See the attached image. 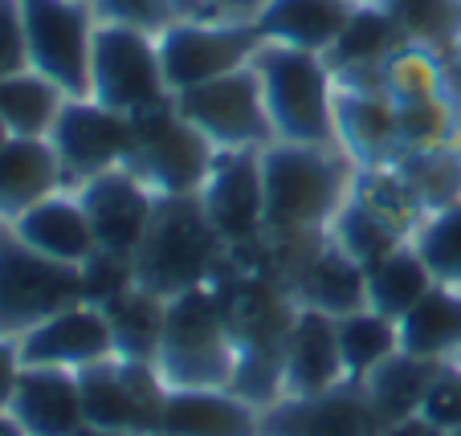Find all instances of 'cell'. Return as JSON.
<instances>
[{
	"label": "cell",
	"instance_id": "cell-16",
	"mask_svg": "<svg viewBox=\"0 0 461 436\" xmlns=\"http://www.w3.org/2000/svg\"><path fill=\"white\" fill-rule=\"evenodd\" d=\"M201 204L229 249L253 245L266 233V192H261V151H217Z\"/></svg>",
	"mask_w": 461,
	"mask_h": 436
},
{
	"label": "cell",
	"instance_id": "cell-46",
	"mask_svg": "<svg viewBox=\"0 0 461 436\" xmlns=\"http://www.w3.org/2000/svg\"><path fill=\"white\" fill-rule=\"evenodd\" d=\"M167 9H172V17L180 21V17H192V13H196V4H201V0H164Z\"/></svg>",
	"mask_w": 461,
	"mask_h": 436
},
{
	"label": "cell",
	"instance_id": "cell-1",
	"mask_svg": "<svg viewBox=\"0 0 461 436\" xmlns=\"http://www.w3.org/2000/svg\"><path fill=\"white\" fill-rule=\"evenodd\" d=\"M209 286L217 289L237 347L233 392L245 396L253 408H270L282 400V367H286L290 326L298 318V298L266 265L237 270L229 257Z\"/></svg>",
	"mask_w": 461,
	"mask_h": 436
},
{
	"label": "cell",
	"instance_id": "cell-39",
	"mask_svg": "<svg viewBox=\"0 0 461 436\" xmlns=\"http://www.w3.org/2000/svg\"><path fill=\"white\" fill-rule=\"evenodd\" d=\"M98 21H114V25H135V29H148V33H164L172 25V9L164 0H90Z\"/></svg>",
	"mask_w": 461,
	"mask_h": 436
},
{
	"label": "cell",
	"instance_id": "cell-8",
	"mask_svg": "<svg viewBox=\"0 0 461 436\" xmlns=\"http://www.w3.org/2000/svg\"><path fill=\"white\" fill-rule=\"evenodd\" d=\"M90 98L119 114H143L172 102L156 33L98 21L90 53Z\"/></svg>",
	"mask_w": 461,
	"mask_h": 436
},
{
	"label": "cell",
	"instance_id": "cell-23",
	"mask_svg": "<svg viewBox=\"0 0 461 436\" xmlns=\"http://www.w3.org/2000/svg\"><path fill=\"white\" fill-rule=\"evenodd\" d=\"M50 135H9L0 143V220H17L37 200L66 188Z\"/></svg>",
	"mask_w": 461,
	"mask_h": 436
},
{
	"label": "cell",
	"instance_id": "cell-11",
	"mask_svg": "<svg viewBox=\"0 0 461 436\" xmlns=\"http://www.w3.org/2000/svg\"><path fill=\"white\" fill-rule=\"evenodd\" d=\"M98 17L90 0H25L29 66L70 98H90V53Z\"/></svg>",
	"mask_w": 461,
	"mask_h": 436
},
{
	"label": "cell",
	"instance_id": "cell-13",
	"mask_svg": "<svg viewBox=\"0 0 461 436\" xmlns=\"http://www.w3.org/2000/svg\"><path fill=\"white\" fill-rule=\"evenodd\" d=\"M50 143L61 159L70 183H86L90 175L111 172L131 156V114L103 106L98 98H66L53 119Z\"/></svg>",
	"mask_w": 461,
	"mask_h": 436
},
{
	"label": "cell",
	"instance_id": "cell-4",
	"mask_svg": "<svg viewBox=\"0 0 461 436\" xmlns=\"http://www.w3.org/2000/svg\"><path fill=\"white\" fill-rule=\"evenodd\" d=\"M156 371L164 387H233L237 347L212 286L167 298Z\"/></svg>",
	"mask_w": 461,
	"mask_h": 436
},
{
	"label": "cell",
	"instance_id": "cell-33",
	"mask_svg": "<svg viewBox=\"0 0 461 436\" xmlns=\"http://www.w3.org/2000/svg\"><path fill=\"white\" fill-rule=\"evenodd\" d=\"M331 241L339 245V249H348V254L367 270V265H375L380 257H388L396 245L412 241V233L404 225H396L392 217L375 212L372 204H364L356 192H351L348 204L339 209V217L331 220Z\"/></svg>",
	"mask_w": 461,
	"mask_h": 436
},
{
	"label": "cell",
	"instance_id": "cell-14",
	"mask_svg": "<svg viewBox=\"0 0 461 436\" xmlns=\"http://www.w3.org/2000/svg\"><path fill=\"white\" fill-rule=\"evenodd\" d=\"M261 436H388V424L364 379H348L322 396H282L261 408Z\"/></svg>",
	"mask_w": 461,
	"mask_h": 436
},
{
	"label": "cell",
	"instance_id": "cell-38",
	"mask_svg": "<svg viewBox=\"0 0 461 436\" xmlns=\"http://www.w3.org/2000/svg\"><path fill=\"white\" fill-rule=\"evenodd\" d=\"M127 286H135V270H131V257L106 254V249H95V257L82 262V298L90 306H111L114 298Z\"/></svg>",
	"mask_w": 461,
	"mask_h": 436
},
{
	"label": "cell",
	"instance_id": "cell-10",
	"mask_svg": "<svg viewBox=\"0 0 461 436\" xmlns=\"http://www.w3.org/2000/svg\"><path fill=\"white\" fill-rule=\"evenodd\" d=\"M78 387L90 428H106V432H122V436L159 432L167 387L159 379L156 363L111 355L95 367H82Z\"/></svg>",
	"mask_w": 461,
	"mask_h": 436
},
{
	"label": "cell",
	"instance_id": "cell-42",
	"mask_svg": "<svg viewBox=\"0 0 461 436\" xmlns=\"http://www.w3.org/2000/svg\"><path fill=\"white\" fill-rule=\"evenodd\" d=\"M21 371H25V363H21L17 339H0V412H9Z\"/></svg>",
	"mask_w": 461,
	"mask_h": 436
},
{
	"label": "cell",
	"instance_id": "cell-5",
	"mask_svg": "<svg viewBox=\"0 0 461 436\" xmlns=\"http://www.w3.org/2000/svg\"><path fill=\"white\" fill-rule=\"evenodd\" d=\"M261 78V98L278 143L335 147V82L331 66L319 53L290 45H261L253 58Z\"/></svg>",
	"mask_w": 461,
	"mask_h": 436
},
{
	"label": "cell",
	"instance_id": "cell-47",
	"mask_svg": "<svg viewBox=\"0 0 461 436\" xmlns=\"http://www.w3.org/2000/svg\"><path fill=\"white\" fill-rule=\"evenodd\" d=\"M0 436H25V432H21V424L9 416V412H0Z\"/></svg>",
	"mask_w": 461,
	"mask_h": 436
},
{
	"label": "cell",
	"instance_id": "cell-30",
	"mask_svg": "<svg viewBox=\"0 0 461 436\" xmlns=\"http://www.w3.org/2000/svg\"><path fill=\"white\" fill-rule=\"evenodd\" d=\"M164 310H167V298L143 289L140 281L122 289L111 306H103V315L111 318V331H114V355L156 363L159 334H164Z\"/></svg>",
	"mask_w": 461,
	"mask_h": 436
},
{
	"label": "cell",
	"instance_id": "cell-37",
	"mask_svg": "<svg viewBox=\"0 0 461 436\" xmlns=\"http://www.w3.org/2000/svg\"><path fill=\"white\" fill-rule=\"evenodd\" d=\"M396 172L404 175V183L412 188L417 204L425 212H437L445 204L461 200V159H453L445 147L420 151V156H401Z\"/></svg>",
	"mask_w": 461,
	"mask_h": 436
},
{
	"label": "cell",
	"instance_id": "cell-6",
	"mask_svg": "<svg viewBox=\"0 0 461 436\" xmlns=\"http://www.w3.org/2000/svg\"><path fill=\"white\" fill-rule=\"evenodd\" d=\"M78 302H86L82 265L37 254L9 220H0V339H21Z\"/></svg>",
	"mask_w": 461,
	"mask_h": 436
},
{
	"label": "cell",
	"instance_id": "cell-17",
	"mask_svg": "<svg viewBox=\"0 0 461 436\" xmlns=\"http://www.w3.org/2000/svg\"><path fill=\"white\" fill-rule=\"evenodd\" d=\"M21 363L25 367H66V371H82L103 359L114 355V331L111 318L90 302H78L61 315L45 318L29 334L17 339Z\"/></svg>",
	"mask_w": 461,
	"mask_h": 436
},
{
	"label": "cell",
	"instance_id": "cell-41",
	"mask_svg": "<svg viewBox=\"0 0 461 436\" xmlns=\"http://www.w3.org/2000/svg\"><path fill=\"white\" fill-rule=\"evenodd\" d=\"M29 70L25 0H0V78Z\"/></svg>",
	"mask_w": 461,
	"mask_h": 436
},
{
	"label": "cell",
	"instance_id": "cell-19",
	"mask_svg": "<svg viewBox=\"0 0 461 436\" xmlns=\"http://www.w3.org/2000/svg\"><path fill=\"white\" fill-rule=\"evenodd\" d=\"M9 416L25 436H74L86 428L78 371L66 367H25L13 392Z\"/></svg>",
	"mask_w": 461,
	"mask_h": 436
},
{
	"label": "cell",
	"instance_id": "cell-9",
	"mask_svg": "<svg viewBox=\"0 0 461 436\" xmlns=\"http://www.w3.org/2000/svg\"><path fill=\"white\" fill-rule=\"evenodd\" d=\"M172 102L217 151H261L278 143L253 61L225 74V78L180 90V94H172Z\"/></svg>",
	"mask_w": 461,
	"mask_h": 436
},
{
	"label": "cell",
	"instance_id": "cell-3",
	"mask_svg": "<svg viewBox=\"0 0 461 436\" xmlns=\"http://www.w3.org/2000/svg\"><path fill=\"white\" fill-rule=\"evenodd\" d=\"M229 257V245L212 228L196 196H159L148 236L131 257L135 281L159 298H176L192 286H209Z\"/></svg>",
	"mask_w": 461,
	"mask_h": 436
},
{
	"label": "cell",
	"instance_id": "cell-48",
	"mask_svg": "<svg viewBox=\"0 0 461 436\" xmlns=\"http://www.w3.org/2000/svg\"><path fill=\"white\" fill-rule=\"evenodd\" d=\"M74 436H122V432H106V428H78V432H74Z\"/></svg>",
	"mask_w": 461,
	"mask_h": 436
},
{
	"label": "cell",
	"instance_id": "cell-21",
	"mask_svg": "<svg viewBox=\"0 0 461 436\" xmlns=\"http://www.w3.org/2000/svg\"><path fill=\"white\" fill-rule=\"evenodd\" d=\"M164 436H261V408L233 387H167Z\"/></svg>",
	"mask_w": 461,
	"mask_h": 436
},
{
	"label": "cell",
	"instance_id": "cell-51",
	"mask_svg": "<svg viewBox=\"0 0 461 436\" xmlns=\"http://www.w3.org/2000/svg\"><path fill=\"white\" fill-rule=\"evenodd\" d=\"M151 436H164V432H151Z\"/></svg>",
	"mask_w": 461,
	"mask_h": 436
},
{
	"label": "cell",
	"instance_id": "cell-12",
	"mask_svg": "<svg viewBox=\"0 0 461 436\" xmlns=\"http://www.w3.org/2000/svg\"><path fill=\"white\" fill-rule=\"evenodd\" d=\"M156 41H159V61H164V78L172 94L241 70L261 49V37L249 21L180 17Z\"/></svg>",
	"mask_w": 461,
	"mask_h": 436
},
{
	"label": "cell",
	"instance_id": "cell-31",
	"mask_svg": "<svg viewBox=\"0 0 461 436\" xmlns=\"http://www.w3.org/2000/svg\"><path fill=\"white\" fill-rule=\"evenodd\" d=\"M66 98V90L29 66L0 78V122L9 127V135H50Z\"/></svg>",
	"mask_w": 461,
	"mask_h": 436
},
{
	"label": "cell",
	"instance_id": "cell-20",
	"mask_svg": "<svg viewBox=\"0 0 461 436\" xmlns=\"http://www.w3.org/2000/svg\"><path fill=\"white\" fill-rule=\"evenodd\" d=\"M335 139L359 167H392L401 159L396 102L388 90L343 86L335 90Z\"/></svg>",
	"mask_w": 461,
	"mask_h": 436
},
{
	"label": "cell",
	"instance_id": "cell-15",
	"mask_svg": "<svg viewBox=\"0 0 461 436\" xmlns=\"http://www.w3.org/2000/svg\"><path fill=\"white\" fill-rule=\"evenodd\" d=\"M78 200L90 217L98 249L119 257H135V249L148 236L151 217H156L159 196L127 164H119L111 172H98L86 183H78Z\"/></svg>",
	"mask_w": 461,
	"mask_h": 436
},
{
	"label": "cell",
	"instance_id": "cell-35",
	"mask_svg": "<svg viewBox=\"0 0 461 436\" xmlns=\"http://www.w3.org/2000/svg\"><path fill=\"white\" fill-rule=\"evenodd\" d=\"M392 102H396V139H401V156H420V151L449 147V139H453L449 90L392 98Z\"/></svg>",
	"mask_w": 461,
	"mask_h": 436
},
{
	"label": "cell",
	"instance_id": "cell-29",
	"mask_svg": "<svg viewBox=\"0 0 461 436\" xmlns=\"http://www.w3.org/2000/svg\"><path fill=\"white\" fill-rule=\"evenodd\" d=\"M441 359H420L409 355V351H396L392 359H384L372 376L364 379L367 396H372L375 412L384 416V424H396L404 416H417L420 404H425L429 384L441 371Z\"/></svg>",
	"mask_w": 461,
	"mask_h": 436
},
{
	"label": "cell",
	"instance_id": "cell-50",
	"mask_svg": "<svg viewBox=\"0 0 461 436\" xmlns=\"http://www.w3.org/2000/svg\"><path fill=\"white\" fill-rule=\"evenodd\" d=\"M453 436H461V428H457V432H453Z\"/></svg>",
	"mask_w": 461,
	"mask_h": 436
},
{
	"label": "cell",
	"instance_id": "cell-27",
	"mask_svg": "<svg viewBox=\"0 0 461 436\" xmlns=\"http://www.w3.org/2000/svg\"><path fill=\"white\" fill-rule=\"evenodd\" d=\"M396 326H401V351L453 363L461 351V289L437 281Z\"/></svg>",
	"mask_w": 461,
	"mask_h": 436
},
{
	"label": "cell",
	"instance_id": "cell-2",
	"mask_svg": "<svg viewBox=\"0 0 461 436\" xmlns=\"http://www.w3.org/2000/svg\"><path fill=\"white\" fill-rule=\"evenodd\" d=\"M356 167L335 147L270 143L261 147V192H266V233H327L348 204Z\"/></svg>",
	"mask_w": 461,
	"mask_h": 436
},
{
	"label": "cell",
	"instance_id": "cell-32",
	"mask_svg": "<svg viewBox=\"0 0 461 436\" xmlns=\"http://www.w3.org/2000/svg\"><path fill=\"white\" fill-rule=\"evenodd\" d=\"M412 49L453 58L461 49V0H384Z\"/></svg>",
	"mask_w": 461,
	"mask_h": 436
},
{
	"label": "cell",
	"instance_id": "cell-36",
	"mask_svg": "<svg viewBox=\"0 0 461 436\" xmlns=\"http://www.w3.org/2000/svg\"><path fill=\"white\" fill-rule=\"evenodd\" d=\"M412 245L420 249L425 265L441 286L461 289V200L425 212V220L412 233Z\"/></svg>",
	"mask_w": 461,
	"mask_h": 436
},
{
	"label": "cell",
	"instance_id": "cell-28",
	"mask_svg": "<svg viewBox=\"0 0 461 436\" xmlns=\"http://www.w3.org/2000/svg\"><path fill=\"white\" fill-rule=\"evenodd\" d=\"M433 286H437L433 270L425 265V257H420V249L412 241L396 245L388 257L367 265V306L380 310L384 318H396V323H401Z\"/></svg>",
	"mask_w": 461,
	"mask_h": 436
},
{
	"label": "cell",
	"instance_id": "cell-43",
	"mask_svg": "<svg viewBox=\"0 0 461 436\" xmlns=\"http://www.w3.org/2000/svg\"><path fill=\"white\" fill-rule=\"evenodd\" d=\"M388 436H453V432L417 412V416H404V420H396V424H388Z\"/></svg>",
	"mask_w": 461,
	"mask_h": 436
},
{
	"label": "cell",
	"instance_id": "cell-45",
	"mask_svg": "<svg viewBox=\"0 0 461 436\" xmlns=\"http://www.w3.org/2000/svg\"><path fill=\"white\" fill-rule=\"evenodd\" d=\"M209 4H221V9H233V13H249V17H253V13H258L261 9V4H266V0H209Z\"/></svg>",
	"mask_w": 461,
	"mask_h": 436
},
{
	"label": "cell",
	"instance_id": "cell-44",
	"mask_svg": "<svg viewBox=\"0 0 461 436\" xmlns=\"http://www.w3.org/2000/svg\"><path fill=\"white\" fill-rule=\"evenodd\" d=\"M445 82H449V86H453V102H461V49L457 53H453V61H449V74H445Z\"/></svg>",
	"mask_w": 461,
	"mask_h": 436
},
{
	"label": "cell",
	"instance_id": "cell-18",
	"mask_svg": "<svg viewBox=\"0 0 461 436\" xmlns=\"http://www.w3.org/2000/svg\"><path fill=\"white\" fill-rule=\"evenodd\" d=\"M348 384V367L339 351V326L331 315L298 306V318L286 339V367H282V396H322Z\"/></svg>",
	"mask_w": 461,
	"mask_h": 436
},
{
	"label": "cell",
	"instance_id": "cell-24",
	"mask_svg": "<svg viewBox=\"0 0 461 436\" xmlns=\"http://www.w3.org/2000/svg\"><path fill=\"white\" fill-rule=\"evenodd\" d=\"M9 225L17 228L21 241L33 245L37 254L53 257V262H66V265H82L98 249L95 228H90V217L82 209L78 192H66V188L37 200L33 209H25Z\"/></svg>",
	"mask_w": 461,
	"mask_h": 436
},
{
	"label": "cell",
	"instance_id": "cell-49",
	"mask_svg": "<svg viewBox=\"0 0 461 436\" xmlns=\"http://www.w3.org/2000/svg\"><path fill=\"white\" fill-rule=\"evenodd\" d=\"M5 139H9V127H5V122H0V143H5Z\"/></svg>",
	"mask_w": 461,
	"mask_h": 436
},
{
	"label": "cell",
	"instance_id": "cell-25",
	"mask_svg": "<svg viewBox=\"0 0 461 436\" xmlns=\"http://www.w3.org/2000/svg\"><path fill=\"white\" fill-rule=\"evenodd\" d=\"M294 298L298 306H311V310H322L331 318L356 315L367 306V270L327 236V245L314 254V262L298 278Z\"/></svg>",
	"mask_w": 461,
	"mask_h": 436
},
{
	"label": "cell",
	"instance_id": "cell-40",
	"mask_svg": "<svg viewBox=\"0 0 461 436\" xmlns=\"http://www.w3.org/2000/svg\"><path fill=\"white\" fill-rule=\"evenodd\" d=\"M420 416H429L433 424L449 428V432L461 428V367L457 363H445L437 371V379L425 392V404H420Z\"/></svg>",
	"mask_w": 461,
	"mask_h": 436
},
{
	"label": "cell",
	"instance_id": "cell-26",
	"mask_svg": "<svg viewBox=\"0 0 461 436\" xmlns=\"http://www.w3.org/2000/svg\"><path fill=\"white\" fill-rule=\"evenodd\" d=\"M404 33L401 25L392 21V13L384 9V0H372V4H356L351 21L343 25L339 41L327 53V66L331 74H351V70H380L388 58L404 49Z\"/></svg>",
	"mask_w": 461,
	"mask_h": 436
},
{
	"label": "cell",
	"instance_id": "cell-34",
	"mask_svg": "<svg viewBox=\"0 0 461 436\" xmlns=\"http://www.w3.org/2000/svg\"><path fill=\"white\" fill-rule=\"evenodd\" d=\"M335 326H339V351H343L348 379H367L384 359H392L401 351V326H396V318H384L372 306H364L356 315L335 318Z\"/></svg>",
	"mask_w": 461,
	"mask_h": 436
},
{
	"label": "cell",
	"instance_id": "cell-22",
	"mask_svg": "<svg viewBox=\"0 0 461 436\" xmlns=\"http://www.w3.org/2000/svg\"><path fill=\"white\" fill-rule=\"evenodd\" d=\"M356 13V0H266L249 17L261 45H290L327 58L343 25Z\"/></svg>",
	"mask_w": 461,
	"mask_h": 436
},
{
	"label": "cell",
	"instance_id": "cell-7",
	"mask_svg": "<svg viewBox=\"0 0 461 436\" xmlns=\"http://www.w3.org/2000/svg\"><path fill=\"white\" fill-rule=\"evenodd\" d=\"M212 164H217V147L176 111V102L131 114L127 167L156 196H196Z\"/></svg>",
	"mask_w": 461,
	"mask_h": 436
}]
</instances>
